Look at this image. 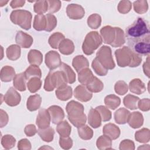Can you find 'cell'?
<instances>
[{"instance_id": "1", "label": "cell", "mask_w": 150, "mask_h": 150, "mask_svg": "<svg viewBox=\"0 0 150 150\" xmlns=\"http://www.w3.org/2000/svg\"><path fill=\"white\" fill-rule=\"evenodd\" d=\"M125 37L129 47L135 53L148 55L150 51L149 23L142 18H138L125 29Z\"/></svg>"}, {"instance_id": "2", "label": "cell", "mask_w": 150, "mask_h": 150, "mask_svg": "<svg viewBox=\"0 0 150 150\" xmlns=\"http://www.w3.org/2000/svg\"><path fill=\"white\" fill-rule=\"evenodd\" d=\"M115 56L117 64L121 67L126 66L135 67L138 66L142 62L141 56L135 53L127 46L116 50Z\"/></svg>"}, {"instance_id": "3", "label": "cell", "mask_w": 150, "mask_h": 150, "mask_svg": "<svg viewBox=\"0 0 150 150\" xmlns=\"http://www.w3.org/2000/svg\"><path fill=\"white\" fill-rule=\"evenodd\" d=\"M104 43L110 45L114 47H121L125 42L124 31L118 27L111 26H104L100 30Z\"/></svg>"}, {"instance_id": "4", "label": "cell", "mask_w": 150, "mask_h": 150, "mask_svg": "<svg viewBox=\"0 0 150 150\" xmlns=\"http://www.w3.org/2000/svg\"><path fill=\"white\" fill-rule=\"evenodd\" d=\"M67 117L70 122L76 127L79 128L84 125L87 117L84 113V106L77 101H69L66 107Z\"/></svg>"}, {"instance_id": "5", "label": "cell", "mask_w": 150, "mask_h": 150, "mask_svg": "<svg viewBox=\"0 0 150 150\" xmlns=\"http://www.w3.org/2000/svg\"><path fill=\"white\" fill-rule=\"evenodd\" d=\"M67 80L62 70H50L45 80L44 89L47 91H53L67 85Z\"/></svg>"}, {"instance_id": "6", "label": "cell", "mask_w": 150, "mask_h": 150, "mask_svg": "<svg viewBox=\"0 0 150 150\" xmlns=\"http://www.w3.org/2000/svg\"><path fill=\"white\" fill-rule=\"evenodd\" d=\"M103 42L102 38L97 31H91L87 34L84 40L82 49L86 55L92 54Z\"/></svg>"}, {"instance_id": "7", "label": "cell", "mask_w": 150, "mask_h": 150, "mask_svg": "<svg viewBox=\"0 0 150 150\" xmlns=\"http://www.w3.org/2000/svg\"><path fill=\"white\" fill-rule=\"evenodd\" d=\"M32 13L26 10L17 9L13 11L10 15L11 21L15 25L25 30H29L31 28Z\"/></svg>"}, {"instance_id": "8", "label": "cell", "mask_w": 150, "mask_h": 150, "mask_svg": "<svg viewBox=\"0 0 150 150\" xmlns=\"http://www.w3.org/2000/svg\"><path fill=\"white\" fill-rule=\"evenodd\" d=\"M96 58L107 70H112L115 66L111 49L107 46H103L100 48L96 53Z\"/></svg>"}, {"instance_id": "9", "label": "cell", "mask_w": 150, "mask_h": 150, "mask_svg": "<svg viewBox=\"0 0 150 150\" xmlns=\"http://www.w3.org/2000/svg\"><path fill=\"white\" fill-rule=\"evenodd\" d=\"M45 63L50 70H54L59 67L62 64L61 58L59 53L54 50L48 52L45 54Z\"/></svg>"}, {"instance_id": "10", "label": "cell", "mask_w": 150, "mask_h": 150, "mask_svg": "<svg viewBox=\"0 0 150 150\" xmlns=\"http://www.w3.org/2000/svg\"><path fill=\"white\" fill-rule=\"evenodd\" d=\"M66 13L70 19L77 20L81 19L84 17L85 11L80 5L71 4L67 5L66 8Z\"/></svg>"}, {"instance_id": "11", "label": "cell", "mask_w": 150, "mask_h": 150, "mask_svg": "<svg viewBox=\"0 0 150 150\" xmlns=\"http://www.w3.org/2000/svg\"><path fill=\"white\" fill-rule=\"evenodd\" d=\"M74 97L79 101L82 102H87L91 100L93 94L85 85L81 84L77 86L74 89Z\"/></svg>"}, {"instance_id": "12", "label": "cell", "mask_w": 150, "mask_h": 150, "mask_svg": "<svg viewBox=\"0 0 150 150\" xmlns=\"http://www.w3.org/2000/svg\"><path fill=\"white\" fill-rule=\"evenodd\" d=\"M21 95L13 87H10L4 96V100L11 107L18 105L21 101Z\"/></svg>"}, {"instance_id": "13", "label": "cell", "mask_w": 150, "mask_h": 150, "mask_svg": "<svg viewBox=\"0 0 150 150\" xmlns=\"http://www.w3.org/2000/svg\"><path fill=\"white\" fill-rule=\"evenodd\" d=\"M50 121V115L47 110H46L45 108L40 109L39 111L36 121V124L39 128L43 129L49 127Z\"/></svg>"}, {"instance_id": "14", "label": "cell", "mask_w": 150, "mask_h": 150, "mask_svg": "<svg viewBox=\"0 0 150 150\" xmlns=\"http://www.w3.org/2000/svg\"><path fill=\"white\" fill-rule=\"evenodd\" d=\"M50 115L52 122L54 124H57L64 118V112L63 109L58 105H52L47 109Z\"/></svg>"}, {"instance_id": "15", "label": "cell", "mask_w": 150, "mask_h": 150, "mask_svg": "<svg viewBox=\"0 0 150 150\" xmlns=\"http://www.w3.org/2000/svg\"><path fill=\"white\" fill-rule=\"evenodd\" d=\"M15 41L20 47L29 48L32 45L33 40L30 35L22 31H18L16 35Z\"/></svg>"}, {"instance_id": "16", "label": "cell", "mask_w": 150, "mask_h": 150, "mask_svg": "<svg viewBox=\"0 0 150 150\" xmlns=\"http://www.w3.org/2000/svg\"><path fill=\"white\" fill-rule=\"evenodd\" d=\"M103 134L111 140H114L117 139L120 135V128L114 124L108 123L105 124L103 129Z\"/></svg>"}, {"instance_id": "17", "label": "cell", "mask_w": 150, "mask_h": 150, "mask_svg": "<svg viewBox=\"0 0 150 150\" xmlns=\"http://www.w3.org/2000/svg\"><path fill=\"white\" fill-rule=\"evenodd\" d=\"M127 122L129 125L133 128H139L143 125L144 123L143 115L139 111L130 113Z\"/></svg>"}, {"instance_id": "18", "label": "cell", "mask_w": 150, "mask_h": 150, "mask_svg": "<svg viewBox=\"0 0 150 150\" xmlns=\"http://www.w3.org/2000/svg\"><path fill=\"white\" fill-rule=\"evenodd\" d=\"M101 117L98 111L95 108H91L88 114V122L94 128H98L101 125Z\"/></svg>"}, {"instance_id": "19", "label": "cell", "mask_w": 150, "mask_h": 150, "mask_svg": "<svg viewBox=\"0 0 150 150\" xmlns=\"http://www.w3.org/2000/svg\"><path fill=\"white\" fill-rule=\"evenodd\" d=\"M129 89L131 93L139 95L145 91L146 87L140 79H134L129 82Z\"/></svg>"}, {"instance_id": "20", "label": "cell", "mask_w": 150, "mask_h": 150, "mask_svg": "<svg viewBox=\"0 0 150 150\" xmlns=\"http://www.w3.org/2000/svg\"><path fill=\"white\" fill-rule=\"evenodd\" d=\"M72 65L76 71L79 73L81 70L88 68L89 66V63L88 60L84 56L78 55L73 59Z\"/></svg>"}, {"instance_id": "21", "label": "cell", "mask_w": 150, "mask_h": 150, "mask_svg": "<svg viewBox=\"0 0 150 150\" xmlns=\"http://www.w3.org/2000/svg\"><path fill=\"white\" fill-rule=\"evenodd\" d=\"M42 103V98L39 94L32 95L27 100L26 107L29 111H34L39 109Z\"/></svg>"}, {"instance_id": "22", "label": "cell", "mask_w": 150, "mask_h": 150, "mask_svg": "<svg viewBox=\"0 0 150 150\" xmlns=\"http://www.w3.org/2000/svg\"><path fill=\"white\" fill-rule=\"evenodd\" d=\"M72 88L69 86H64L63 87L57 88L56 91V96L58 99L62 101H66L72 97Z\"/></svg>"}, {"instance_id": "23", "label": "cell", "mask_w": 150, "mask_h": 150, "mask_svg": "<svg viewBox=\"0 0 150 150\" xmlns=\"http://www.w3.org/2000/svg\"><path fill=\"white\" fill-rule=\"evenodd\" d=\"M58 48L60 53L63 54L69 55L73 53L74 50V45L71 40L64 39L60 43Z\"/></svg>"}, {"instance_id": "24", "label": "cell", "mask_w": 150, "mask_h": 150, "mask_svg": "<svg viewBox=\"0 0 150 150\" xmlns=\"http://www.w3.org/2000/svg\"><path fill=\"white\" fill-rule=\"evenodd\" d=\"M130 112L125 108H120L114 112V120L117 124H124L127 122Z\"/></svg>"}, {"instance_id": "25", "label": "cell", "mask_w": 150, "mask_h": 150, "mask_svg": "<svg viewBox=\"0 0 150 150\" xmlns=\"http://www.w3.org/2000/svg\"><path fill=\"white\" fill-rule=\"evenodd\" d=\"M24 73H21L15 75L13 79V84L15 89L20 91H24L26 90V80Z\"/></svg>"}, {"instance_id": "26", "label": "cell", "mask_w": 150, "mask_h": 150, "mask_svg": "<svg viewBox=\"0 0 150 150\" xmlns=\"http://www.w3.org/2000/svg\"><path fill=\"white\" fill-rule=\"evenodd\" d=\"M28 60L30 64L39 66L43 61V55L42 53L36 49H32L28 54Z\"/></svg>"}, {"instance_id": "27", "label": "cell", "mask_w": 150, "mask_h": 150, "mask_svg": "<svg viewBox=\"0 0 150 150\" xmlns=\"http://www.w3.org/2000/svg\"><path fill=\"white\" fill-rule=\"evenodd\" d=\"M15 75L14 69L9 66H5L1 70V80L4 82L11 81Z\"/></svg>"}, {"instance_id": "28", "label": "cell", "mask_w": 150, "mask_h": 150, "mask_svg": "<svg viewBox=\"0 0 150 150\" xmlns=\"http://www.w3.org/2000/svg\"><path fill=\"white\" fill-rule=\"evenodd\" d=\"M59 67V70L64 73L68 83L72 84L76 81V74L68 64L64 63H62Z\"/></svg>"}, {"instance_id": "29", "label": "cell", "mask_w": 150, "mask_h": 150, "mask_svg": "<svg viewBox=\"0 0 150 150\" xmlns=\"http://www.w3.org/2000/svg\"><path fill=\"white\" fill-rule=\"evenodd\" d=\"M86 87L91 93H98L103 89L104 84L100 80L94 76L86 84Z\"/></svg>"}, {"instance_id": "30", "label": "cell", "mask_w": 150, "mask_h": 150, "mask_svg": "<svg viewBox=\"0 0 150 150\" xmlns=\"http://www.w3.org/2000/svg\"><path fill=\"white\" fill-rule=\"evenodd\" d=\"M6 54L8 59L16 60L20 57L21 47L17 45H12L7 47Z\"/></svg>"}, {"instance_id": "31", "label": "cell", "mask_w": 150, "mask_h": 150, "mask_svg": "<svg viewBox=\"0 0 150 150\" xmlns=\"http://www.w3.org/2000/svg\"><path fill=\"white\" fill-rule=\"evenodd\" d=\"M38 132L42 139L45 142H49L53 139L54 131L53 128L50 126L43 129L39 128Z\"/></svg>"}, {"instance_id": "32", "label": "cell", "mask_w": 150, "mask_h": 150, "mask_svg": "<svg viewBox=\"0 0 150 150\" xmlns=\"http://www.w3.org/2000/svg\"><path fill=\"white\" fill-rule=\"evenodd\" d=\"M71 127L69 124V122L64 120L61 121L57 124L56 127V131L61 137H69L71 133Z\"/></svg>"}, {"instance_id": "33", "label": "cell", "mask_w": 150, "mask_h": 150, "mask_svg": "<svg viewBox=\"0 0 150 150\" xmlns=\"http://www.w3.org/2000/svg\"><path fill=\"white\" fill-rule=\"evenodd\" d=\"M33 26V28L38 31L45 30L46 26V16L43 14H38L35 15Z\"/></svg>"}, {"instance_id": "34", "label": "cell", "mask_w": 150, "mask_h": 150, "mask_svg": "<svg viewBox=\"0 0 150 150\" xmlns=\"http://www.w3.org/2000/svg\"><path fill=\"white\" fill-rule=\"evenodd\" d=\"M139 100V97L134 95L128 94L124 98L123 103L127 108L133 110L138 108V103Z\"/></svg>"}, {"instance_id": "35", "label": "cell", "mask_w": 150, "mask_h": 150, "mask_svg": "<svg viewBox=\"0 0 150 150\" xmlns=\"http://www.w3.org/2000/svg\"><path fill=\"white\" fill-rule=\"evenodd\" d=\"M104 103L108 108L115 110L120 105L121 100L118 96L114 94H110L105 97Z\"/></svg>"}, {"instance_id": "36", "label": "cell", "mask_w": 150, "mask_h": 150, "mask_svg": "<svg viewBox=\"0 0 150 150\" xmlns=\"http://www.w3.org/2000/svg\"><path fill=\"white\" fill-rule=\"evenodd\" d=\"M26 79H30L32 77H38L39 79L42 77V72L40 68L37 65L31 64L29 66L24 72Z\"/></svg>"}, {"instance_id": "37", "label": "cell", "mask_w": 150, "mask_h": 150, "mask_svg": "<svg viewBox=\"0 0 150 150\" xmlns=\"http://www.w3.org/2000/svg\"><path fill=\"white\" fill-rule=\"evenodd\" d=\"M135 139L141 143H146L150 139V131L148 128H144L135 133Z\"/></svg>"}, {"instance_id": "38", "label": "cell", "mask_w": 150, "mask_h": 150, "mask_svg": "<svg viewBox=\"0 0 150 150\" xmlns=\"http://www.w3.org/2000/svg\"><path fill=\"white\" fill-rule=\"evenodd\" d=\"M93 77L91 70L88 68L84 69L78 73L79 81L83 85H86Z\"/></svg>"}, {"instance_id": "39", "label": "cell", "mask_w": 150, "mask_h": 150, "mask_svg": "<svg viewBox=\"0 0 150 150\" xmlns=\"http://www.w3.org/2000/svg\"><path fill=\"white\" fill-rule=\"evenodd\" d=\"M97 147L101 150L112 149L111 139L105 135L100 136L96 142Z\"/></svg>"}, {"instance_id": "40", "label": "cell", "mask_w": 150, "mask_h": 150, "mask_svg": "<svg viewBox=\"0 0 150 150\" xmlns=\"http://www.w3.org/2000/svg\"><path fill=\"white\" fill-rule=\"evenodd\" d=\"M64 39V36L60 32H55L51 35L48 42L50 46L53 49H57L60 43Z\"/></svg>"}, {"instance_id": "41", "label": "cell", "mask_w": 150, "mask_h": 150, "mask_svg": "<svg viewBox=\"0 0 150 150\" xmlns=\"http://www.w3.org/2000/svg\"><path fill=\"white\" fill-rule=\"evenodd\" d=\"M78 128V134L79 137L84 140L90 139L93 136V131L87 125L80 126Z\"/></svg>"}, {"instance_id": "42", "label": "cell", "mask_w": 150, "mask_h": 150, "mask_svg": "<svg viewBox=\"0 0 150 150\" xmlns=\"http://www.w3.org/2000/svg\"><path fill=\"white\" fill-rule=\"evenodd\" d=\"M42 81L38 77H32L29 80L27 83V87L29 91L34 93L38 91L41 87Z\"/></svg>"}, {"instance_id": "43", "label": "cell", "mask_w": 150, "mask_h": 150, "mask_svg": "<svg viewBox=\"0 0 150 150\" xmlns=\"http://www.w3.org/2000/svg\"><path fill=\"white\" fill-rule=\"evenodd\" d=\"M101 23V18L100 15L97 13L91 14L88 16L87 19L88 26L91 29H97L98 28Z\"/></svg>"}, {"instance_id": "44", "label": "cell", "mask_w": 150, "mask_h": 150, "mask_svg": "<svg viewBox=\"0 0 150 150\" xmlns=\"http://www.w3.org/2000/svg\"><path fill=\"white\" fill-rule=\"evenodd\" d=\"M134 9L135 12L139 14H143L147 12L148 9V5L146 1L140 0L134 1L133 3Z\"/></svg>"}, {"instance_id": "45", "label": "cell", "mask_w": 150, "mask_h": 150, "mask_svg": "<svg viewBox=\"0 0 150 150\" xmlns=\"http://www.w3.org/2000/svg\"><path fill=\"white\" fill-rule=\"evenodd\" d=\"M91 66L95 73L99 76H105L108 73V70L100 63L96 57L93 60Z\"/></svg>"}, {"instance_id": "46", "label": "cell", "mask_w": 150, "mask_h": 150, "mask_svg": "<svg viewBox=\"0 0 150 150\" xmlns=\"http://www.w3.org/2000/svg\"><path fill=\"white\" fill-rule=\"evenodd\" d=\"M15 138L11 135H5L1 138V144L6 149L13 148L15 145Z\"/></svg>"}, {"instance_id": "47", "label": "cell", "mask_w": 150, "mask_h": 150, "mask_svg": "<svg viewBox=\"0 0 150 150\" xmlns=\"http://www.w3.org/2000/svg\"><path fill=\"white\" fill-rule=\"evenodd\" d=\"M35 12L38 14H43L48 10V3L47 1H36L33 6Z\"/></svg>"}, {"instance_id": "48", "label": "cell", "mask_w": 150, "mask_h": 150, "mask_svg": "<svg viewBox=\"0 0 150 150\" xmlns=\"http://www.w3.org/2000/svg\"><path fill=\"white\" fill-rule=\"evenodd\" d=\"M45 16L46 18V26L45 31L51 32L57 25V19L54 15L51 13H47Z\"/></svg>"}, {"instance_id": "49", "label": "cell", "mask_w": 150, "mask_h": 150, "mask_svg": "<svg viewBox=\"0 0 150 150\" xmlns=\"http://www.w3.org/2000/svg\"><path fill=\"white\" fill-rule=\"evenodd\" d=\"M96 109L100 113L102 121L105 122L110 120L111 118V112L107 107L104 105H99Z\"/></svg>"}, {"instance_id": "50", "label": "cell", "mask_w": 150, "mask_h": 150, "mask_svg": "<svg viewBox=\"0 0 150 150\" xmlns=\"http://www.w3.org/2000/svg\"><path fill=\"white\" fill-rule=\"evenodd\" d=\"M114 89L116 93L122 96L127 93L128 88L127 83L125 81L120 80L115 83L114 86Z\"/></svg>"}, {"instance_id": "51", "label": "cell", "mask_w": 150, "mask_h": 150, "mask_svg": "<svg viewBox=\"0 0 150 150\" xmlns=\"http://www.w3.org/2000/svg\"><path fill=\"white\" fill-rule=\"evenodd\" d=\"M132 8V4L129 1H121L118 5V11L119 12L125 14L130 11Z\"/></svg>"}, {"instance_id": "52", "label": "cell", "mask_w": 150, "mask_h": 150, "mask_svg": "<svg viewBox=\"0 0 150 150\" xmlns=\"http://www.w3.org/2000/svg\"><path fill=\"white\" fill-rule=\"evenodd\" d=\"M59 145L60 147L64 149H69L72 147L73 141L71 138L67 137H60Z\"/></svg>"}, {"instance_id": "53", "label": "cell", "mask_w": 150, "mask_h": 150, "mask_svg": "<svg viewBox=\"0 0 150 150\" xmlns=\"http://www.w3.org/2000/svg\"><path fill=\"white\" fill-rule=\"evenodd\" d=\"M48 3V11L50 13H55L59 11L62 3L60 1H47Z\"/></svg>"}, {"instance_id": "54", "label": "cell", "mask_w": 150, "mask_h": 150, "mask_svg": "<svg viewBox=\"0 0 150 150\" xmlns=\"http://www.w3.org/2000/svg\"><path fill=\"white\" fill-rule=\"evenodd\" d=\"M119 148L121 150H134L135 149V144L134 142L131 140L124 139L121 142Z\"/></svg>"}, {"instance_id": "55", "label": "cell", "mask_w": 150, "mask_h": 150, "mask_svg": "<svg viewBox=\"0 0 150 150\" xmlns=\"http://www.w3.org/2000/svg\"><path fill=\"white\" fill-rule=\"evenodd\" d=\"M138 108L142 111H148L150 109V100L149 98H143L138 103Z\"/></svg>"}, {"instance_id": "56", "label": "cell", "mask_w": 150, "mask_h": 150, "mask_svg": "<svg viewBox=\"0 0 150 150\" xmlns=\"http://www.w3.org/2000/svg\"><path fill=\"white\" fill-rule=\"evenodd\" d=\"M18 148L20 150H30L31 149V144L28 139L26 138L22 139L18 142Z\"/></svg>"}, {"instance_id": "57", "label": "cell", "mask_w": 150, "mask_h": 150, "mask_svg": "<svg viewBox=\"0 0 150 150\" xmlns=\"http://www.w3.org/2000/svg\"><path fill=\"white\" fill-rule=\"evenodd\" d=\"M24 131H25V134L28 137L34 136L38 132L37 129H36L35 125L33 124L27 125L24 129Z\"/></svg>"}, {"instance_id": "58", "label": "cell", "mask_w": 150, "mask_h": 150, "mask_svg": "<svg viewBox=\"0 0 150 150\" xmlns=\"http://www.w3.org/2000/svg\"><path fill=\"white\" fill-rule=\"evenodd\" d=\"M0 115H1V128L5 126L8 122V115L6 112L3 110H0Z\"/></svg>"}, {"instance_id": "59", "label": "cell", "mask_w": 150, "mask_h": 150, "mask_svg": "<svg viewBox=\"0 0 150 150\" xmlns=\"http://www.w3.org/2000/svg\"><path fill=\"white\" fill-rule=\"evenodd\" d=\"M25 3V1H22V0H15V1H12L10 3V6L12 8H17L19 7H22L24 5Z\"/></svg>"}, {"instance_id": "60", "label": "cell", "mask_w": 150, "mask_h": 150, "mask_svg": "<svg viewBox=\"0 0 150 150\" xmlns=\"http://www.w3.org/2000/svg\"><path fill=\"white\" fill-rule=\"evenodd\" d=\"M143 70L145 74L148 77H149V56L146 58V62L143 64Z\"/></svg>"}, {"instance_id": "61", "label": "cell", "mask_w": 150, "mask_h": 150, "mask_svg": "<svg viewBox=\"0 0 150 150\" xmlns=\"http://www.w3.org/2000/svg\"><path fill=\"white\" fill-rule=\"evenodd\" d=\"M138 149H149V145H143L141 146L138 147Z\"/></svg>"}, {"instance_id": "62", "label": "cell", "mask_w": 150, "mask_h": 150, "mask_svg": "<svg viewBox=\"0 0 150 150\" xmlns=\"http://www.w3.org/2000/svg\"><path fill=\"white\" fill-rule=\"evenodd\" d=\"M8 1H0V4H1V6H3L4 5H5L7 3H8Z\"/></svg>"}]
</instances>
